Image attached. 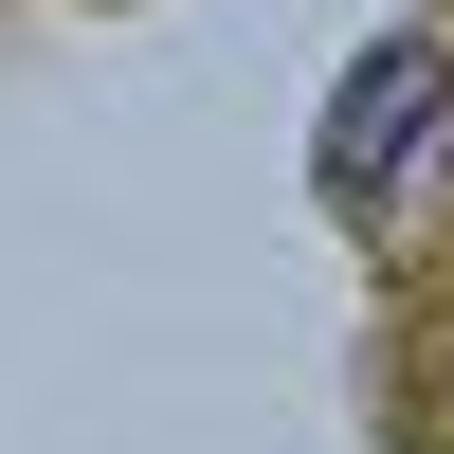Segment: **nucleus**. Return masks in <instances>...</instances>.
Masks as SVG:
<instances>
[{
  "mask_svg": "<svg viewBox=\"0 0 454 454\" xmlns=\"http://www.w3.org/2000/svg\"><path fill=\"white\" fill-rule=\"evenodd\" d=\"M436 145H454V36H436V19H400V36H364L346 91H327V128H309V200L346 218V237H382V218L419 200Z\"/></svg>",
  "mask_w": 454,
  "mask_h": 454,
  "instance_id": "obj_1",
  "label": "nucleus"
}]
</instances>
